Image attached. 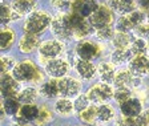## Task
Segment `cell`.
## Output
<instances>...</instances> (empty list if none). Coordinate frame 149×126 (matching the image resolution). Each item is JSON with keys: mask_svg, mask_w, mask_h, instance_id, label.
Instances as JSON below:
<instances>
[{"mask_svg": "<svg viewBox=\"0 0 149 126\" xmlns=\"http://www.w3.org/2000/svg\"><path fill=\"white\" fill-rule=\"evenodd\" d=\"M12 76L20 84H39L43 81V73L39 71L37 65L31 60H23L17 62L12 71Z\"/></svg>", "mask_w": 149, "mask_h": 126, "instance_id": "6da1fadb", "label": "cell"}, {"mask_svg": "<svg viewBox=\"0 0 149 126\" xmlns=\"http://www.w3.org/2000/svg\"><path fill=\"white\" fill-rule=\"evenodd\" d=\"M52 23V17L47 11H33L29 13L25 20L23 29L25 33H33V35H40L45 31L48 27H51Z\"/></svg>", "mask_w": 149, "mask_h": 126, "instance_id": "7a4b0ae2", "label": "cell"}, {"mask_svg": "<svg viewBox=\"0 0 149 126\" xmlns=\"http://www.w3.org/2000/svg\"><path fill=\"white\" fill-rule=\"evenodd\" d=\"M51 32L61 41H68L73 39V31H72L71 20H69V12L57 13L52 19L51 23Z\"/></svg>", "mask_w": 149, "mask_h": 126, "instance_id": "3957f363", "label": "cell"}, {"mask_svg": "<svg viewBox=\"0 0 149 126\" xmlns=\"http://www.w3.org/2000/svg\"><path fill=\"white\" fill-rule=\"evenodd\" d=\"M115 94V88L111 84L105 82H97L93 86H91V89L87 92L88 98L91 100L92 104H107L111 98H113Z\"/></svg>", "mask_w": 149, "mask_h": 126, "instance_id": "277c9868", "label": "cell"}, {"mask_svg": "<svg viewBox=\"0 0 149 126\" xmlns=\"http://www.w3.org/2000/svg\"><path fill=\"white\" fill-rule=\"evenodd\" d=\"M113 12H115V11H113L108 4H100V6L97 7V9L89 17V21H91V24H92V27L95 28V31L113 24V20H115Z\"/></svg>", "mask_w": 149, "mask_h": 126, "instance_id": "5b68a950", "label": "cell"}, {"mask_svg": "<svg viewBox=\"0 0 149 126\" xmlns=\"http://www.w3.org/2000/svg\"><path fill=\"white\" fill-rule=\"evenodd\" d=\"M41 62H43V66L45 69L47 74L51 78H56V80H60V78L65 77L71 69L69 62L65 59H61V57L52 60H41Z\"/></svg>", "mask_w": 149, "mask_h": 126, "instance_id": "8992f818", "label": "cell"}, {"mask_svg": "<svg viewBox=\"0 0 149 126\" xmlns=\"http://www.w3.org/2000/svg\"><path fill=\"white\" fill-rule=\"evenodd\" d=\"M74 53H76V57H77V59L92 61L93 59L101 56V45L95 43V41L84 39V40H80L77 43Z\"/></svg>", "mask_w": 149, "mask_h": 126, "instance_id": "52a82bcc", "label": "cell"}, {"mask_svg": "<svg viewBox=\"0 0 149 126\" xmlns=\"http://www.w3.org/2000/svg\"><path fill=\"white\" fill-rule=\"evenodd\" d=\"M39 56L40 60H52L57 59L64 52V44L61 40L56 39V40H47L43 41L39 46Z\"/></svg>", "mask_w": 149, "mask_h": 126, "instance_id": "ba28073f", "label": "cell"}, {"mask_svg": "<svg viewBox=\"0 0 149 126\" xmlns=\"http://www.w3.org/2000/svg\"><path fill=\"white\" fill-rule=\"evenodd\" d=\"M40 113V108L36 104H24L19 110V113L13 117L15 126H19L22 123H32L36 122L37 117Z\"/></svg>", "mask_w": 149, "mask_h": 126, "instance_id": "9c48e42d", "label": "cell"}, {"mask_svg": "<svg viewBox=\"0 0 149 126\" xmlns=\"http://www.w3.org/2000/svg\"><path fill=\"white\" fill-rule=\"evenodd\" d=\"M59 89H60V96L61 97H77L80 94L83 85L81 82L71 76H65L59 80Z\"/></svg>", "mask_w": 149, "mask_h": 126, "instance_id": "30bf717a", "label": "cell"}, {"mask_svg": "<svg viewBox=\"0 0 149 126\" xmlns=\"http://www.w3.org/2000/svg\"><path fill=\"white\" fill-rule=\"evenodd\" d=\"M116 88H125V89H134L140 85V77H136L129 69H121L116 72L115 81H113Z\"/></svg>", "mask_w": 149, "mask_h": 126, "instance_id": "8fae6325", "label": "cell"}, {"mask_svg": "<svg viewBox=\"0 0 149 126\" xmlns=\"http://www.w3.org/2000/svg\"><path fill=\"white\" fill-rule=\"evenodd\" d=\"M0 90H1V97L8 98V97H16L20 92V82L12 76V73H1V81H0Z\"/></svg>", "mask_w": 149, "mask_h": 126, "instance_id": "7c38bea8", "label": "cell"}, {"mask_svg": "<svg viewBox=\"0 0 149 126\" xmlns=\"http://www.w3.org/2000/svg\"><path fill=\"white\" fill-rule=\"evenodd\" d=\"M99 6L100 4L96 0H72L71 11L83 16V17L89 19L91 15L96 11Z\"/></svg>", "mask_w": 149, "mask_h": 126, "instance_id": "4fadbf2b", "label": "cell"}, {"mask_svg": "<svg viewBox=\"0 0 149 126\" xmlns=\"http://www.w3.org/2000/svg\"><path fill=\"white\" fill-rule=\"evenodd\" d=\"M74 71L79 76L85 81L93 80L97 74V66L89 60H81L77 59L74 61Z\"/></svg>", "mask_w": 149, "mask_h": 126, "instance_id": "5bb4252c", "label": "cell"}, {"mask_svg": "<svg viewBox=\"0 0 149 126\" xmlns=\"http://www.w3.org/2000/svg\"><path fill=\"white\" fill-rule=\"evenodd\" d=\"M36 7V0H13L11 4L13 12V21L22 19L23 16L29 15L35 11Z\"/></svg>", "mask_w": 149, "mask_h": 126, "instance_id": "9a60e30c", "label": "cell"}, {"mask_svg": "<svg viewBox=\"0 0 149 126\" xmlns=\"http://www.w3.org/2000/svg\"><path fill=\"white\" fill-rule=\"evenodd\" d=\"M120 111L125 117H139L143 114V102L139 97H130L120 105Z\"/></svg>", "mask_w": 149, "mask_h": 126, "instance_id": "2e32d148", "label": "cell"}, {"mask_svg": "<svg viewBox=\"0 0 149 126\" xmlns=\"http://www.w3.org/2000/svg\"><path fill=\"white\" fill-rule=\"evenodd\" d=\"M40 39L39 35L33 33H24L17 43V49L22 53H32L40 46Z\"/></svg>", "mask_w": 149, "mask_h": 126, "instance_id": "e0dca14e", "label": "cell"}, {"mask_svg": "<svg viewBox=\"0 0 149 126\" xmlns=\"http://www.w3.org/2000/svg\"><path fill=\"white\" fill-rule=\"evenodd\" d=\"M148 61H149V59L146 57V55H136L128 62V69L136 77L141 78L144 74H146V65H148Z\"/></svg>", "mask_w": 149, "mask_h": 126, "instance_id": "ac0fdd59", "label": "cell"}, {"mask_svg": "<svg viewBox=\"0 0 149 126\" xmlns=\"http://www.w3.org/2000/svg\"><path fill=\"white\" fill-rule=\"evenodd\" d=\"M39 93L43 98L47 100H53L60 94V89H59V80L56 78H49L48 81L41 82L40 88H39Z\"/></svg>", "mask_w": 149, "mask_h": 126, "instance_id": "d6986e66", "label": "cell"}, {"mask_svg": "<svg viewBox=\"0 0 149 126\" xmlns=\"http://www.w3.org/2000/svg\"><path fill=\"white\" fill-rule=\"evenodd\" d=\"M108 6L118 15H127L137 9V4L134 0H108Z\"/></svg>", "mask_w": 149, "mask_h": 126, "instance_id": "ffe728a7", "label": "cell"}, {"mask_svg": "<svg viewBox=\"0 0 149 126\" xmlns=\"http://www.w3.org/2000/svg\"><path fill=\"white\" fill-rule=\"evenodd\" d=\"M97 76H99L100 81L105 84H111L115 81L116 76V69L113 62H107L102 61L97 65Z\"/></svg>", "mask_w": 149, "mask_h": 126, "instance_id": "44dd1931", "label": "cell"}, {"mask_svg": "<svg viewBox=\"0 0 149 126\" xmlns=\"http://www.w3.org/2000/svg\"><path fill=\"white\" fill-rule=\"evenodd\" d=\"M53 110L60 117H69L74 113L73 101L68 97H60L56 100L55 105H53Z\"/></svg>", "mask_w": 149, "mask_h": 126, "instance_id": "7402d4cb", "label": "cell"}, {"mask_svg": "<svg viewBox=\"0 0 149 126\" xmlns=\"http://www.w3.org/2000/svg\"><path fill=\"white\" fill-rule=\"evenodd\" d=\"M133 57V52L130 48H115V51L111 55V62L115 65L128 64Z\"/></svg>", "mask_w": 149, "mask_h": 126, "instance_id": "603a6c76", "label": "cell"}, {"mask_svg": "<svg viewBox=\"0 0 149 126\" xmlns=\"http://www.w3.org/2000/svg\"><path fill=\"white\" fill-rule=\"evenodd\" d=\"M20 108H22V102L19 101L17 96H16V97L3 98V102H1V111H4V114H6V116L15 117L16 114L19 113Z\"/></svg>", "mask_w": 149, "mask_h": 126, "instance_id": "cb8c5ba5", "label": "cell"}, {"mask_svg": "<svg viewBox=\"0 0 149 126\" xmlns=\"http://www.w3.org/2000/svg\"><path fill=\"white\" fill-rule=\"evenodd\" d=\"M40 94L39 89H36L35 86H27L24 89H22L17 94L19 101L22 102V105L24 104H36L37 96Z\"/></svg>", "mask_w": 149, "mask_h": 126, "instance_id": "d4e9b609", "label": "cell"}, {"mask_svg": "<svg viewBox=\"0 0 149 126\" xmlns=\"http://www.w3.org/2000/svg\"><path fill=\"white\" fill-rule=\"evenodd\" d=\"M116 113L115 109L112 108V105L109 104H100L97 106V121L102 123H107L115 118Z\"/></svg>", "mask_w": 149, "mask_h": 126, "instance_id": "484cf974", "label": "cell"}, {"mask_svg": "<svg viewBox=\"0 0 149 126\" xmlns=\"http://www.w3.org/2000/svg\"><path fill=\"white\" fill-rule=\"evenodd\" d=\"M15 31H12V29H9V28H3L1 29V32H0V48H1V51H7L11 48V45L13 44V41H15Z\"/></svg>", "mask_w": 149, "mask_h": 126, "instance_id": "4316f807", "label": "cell"}, {"mask_svg": "<svg viewBox=\"0 0 149 126\" xmlns=\"http://www.w3.org/2000/svg\"><path fill=\"white\" fill-rule=\"evenodd\" d=\"M132 37L127 32H117L116 31L115 37L112 39V45L115 48H130Z\"/></svg>", "mask_w": 149, "mask_h": 126, "instance_id": "83f0119b", "label": "cell"}, {"mask_svg": "<svg viewBox=\"0 0 149 126\" xmlns=\"http://www.w3.org/2000/svg\"><path fill=\"white\" fill-rule=\"evenodd\" d=\"M79 118H80L84 123L92 125V123L97 120V105L96 104H91L85 110L81 111V113L79 114Z\"/></svg>", "mask_w": 149, "mask_h": 126, "instance_id": "f1b7e54d", "label": "cell"}, {"mask_svg": "<svg viewBox=\"0 0 149 126\" xmlns=\"http://www.w3.org/2000/svg\"><path fill=\"white\" fill-rule=\"evenodd\" d=\"M130 51L133 52V56L136 55H146L148 53V44L141 37H134L130 44Z\"/></svg>", "mask_w": 149, "mask_h": 126, "instance_id": "f546056e", "label": "cell"}, {"mask_svg": "<svg viewBox=\"0 0 149 126\" xmlns=\"http://www.w3.org/2000/svg\"><path fill=\"white\" fill-rule=\"evenodd\" d=\"M115 28L117 32H127V33H129L130 31H134V28L132 25V23H130V19L128 15H121L117 19V21H116Z\"/></svg>", "mask_w": 149, "mask_h": 126, "instance_id": "4dcf8cb0", "label": "cell"}, {"mask_svg": "<svg viewBox=\"0 0 149 126\" xmlns=\"http://www.w3.org/2000/svg\"><path fill=\"white\" fill-rule=\"evenodd\" d=\"M95 32H96V37L100 41H112V39L116 35V28L113 25H108V27L96 29Z\"/></svg>", "mask_w": 149, "mask_h": 126, "instance_id": "1f68e13d", "label": "cell"}, {"mask_svg": "<svg viewBox=\"0 0 149 126\" xmlns=\"http://www.w3.org/2000/svg\"><path fill=\"white\" fill-rule=\"evenodd\" d=\"M49 4L53 11H56L57 13H67L71 12L72 0H51Z\"/></svg>", "mask_w": 149, "mask_h": 126, "instance_id": "d6a6232c", "label": "cell"}, {"mask_svg": "<svg viewBox=\"0 0 149 126\" xmlns=\"http://www.w3.org/2000/svg\"><path fill=\"white\" fill-rule=\"evenodd\" d=\"M92 104L91 100L88 98L87 94H79L77 97H74L73 100V106H74V113L76 114H80L81 111H84L85 109Z\"/></svg>", "mask_w": 149, "mask_h": 126, "instance_id": "836d02e7", "label": "cell"}, {"mask_svg": "<svg viewBox=\"0 0 149 126\" xmlns=\"http://www.w3.org/2000/svg\"><path fill=\"white\" fill-rule=\"evenodd\" d=\"M16 66V61L13 59L12 56H8V55H3L1 59H0V71L1 73H9L12 72Z\"/></svg>", "mask_w": 149, "mask_h": 126, "instance_id": "e575fe53", "label": "cell"}, {"mask_svg": "<svg viewBox=\"0 0 149 126\" xmlns=\"http://www.w3.org/2000/svg\"><path fill=\"white\" fill-rule=\"evenodd\" d=\"M53 116L51 113V110L48 109V106H41L40 108V113H39V117L36 120V125L37 126H45L53 120Z\"/></svg>", "mask_w": 149, "mask_h": 126, "instance_id": "d590c367", "label": "cell"}, {"mask_svg": "<svg viewBox=\"0 0 149 126\" xmlns=\"http://www.w3.org/2000/svg\"><path fill=\"white\" fill-rule=\"evenodd\" d=\"M132 97V90L125 89V88H116L115 94H113V100L117 102L118 105H121L123 102H125L128 98Z\"/></svg>", "mask_w": 149, "mask_h": 126, "instance_id": "8d00e7d4", "label": "cell"}, {"mask_svg": "<svg viewBox=\"0 0 149 126\" xmlns=\"http://www.w3.org/2000/svg\"><path fill=\"white\" fill-rule=\"evenodd\" d=\"M1 25H8L9 23L13 20V12H12V8L9 6H6V4H1Z\"/></svg>", "mask_w": 149, "mask_h": 126, "instance_id": "74e56055", "label": "cell"}, {"mask_svg": "<svg viewBox=\"0 0 149 126\" xmlns=\"http://www.w3.org/2000/svg\"><path fill=\"white\" fill-rule=\"evenodd\" d=\"M134 35H136V37H141V39H144L146 41V44H148V53H149V23H145V24L137 27L134 29Z\"/></svg>", "mask_w": 149, "mask_h": 126, "instance_id": "f35d334b", "label": "cell"}, {"mask_svg": "<svg viewBox=\"0 0 149 126\" xmlns=\"http://www.w3.org/2000/svg\"><path fill=\"white\" fill-rule=\"evenodd\" d=\"M144 117H145V121H146V123H148V126H149V109L146 111H144Z\"/></svg>", "mask_w": 149, "mask_h": 126, "instance_id": "ab89813d", "label": "cell"}, {"mask_svg": "<svg viewBox=\"0 0 149 126\" xmlns=\"http://www.w3.org/2000/svg\"><path fill=\"white\" fill-rule=\"evenodd\" d=\"M136 126H148V123L146 122H140V123H137Z\"/></svg>", "mask_w": 149, "mask_h": 126, "instance_id": "60d3db41", "label": "cell"}, {"mask_svg": "<svg viewBox=\"0 0 149 126\" xmlns=\"http://www.w3.org/2000/svg\"><path fill=\"white\" fill-rule=\"evenodd\" d=\"M146 76H149V61H148V65H146Z\"/></svg>", "mask_w": 149, "mask_h": 126, "instance_id": "b9f144b4", "label": "cell"}, {"mask_svg": "<svg viewBox=\"0 0 149 126\" xmlns=\"http://www.w3.org/2000/svg\"><path fill=\"white\" fill-rule=\"evenodd\" d=\"M19 126H32L31 123H22V125H19Z\"/></svg>", "mask_w": 149, "mask_h": 126, "instance_id": "7bdbcfd3", "label": "cell"}, {"mask_svg": "<svg viewBox=\"0 0 149 126\" xmlns=\"http://www.w3.org/2000/svg\"><path fill=\"white\" fill-rule=\"evenodd\" d=\"M146 15H148V23H149V11H148V12H146Z\"/></svg>", "mask_w": 149, "mask_h": 126, "instance_id": "ee69618b", "label": "cell"}, {"mask_svg": "<svg viewBox=\"0 0 149 126\" xmlns=\"http://www.w3.org/2000/svg\"><path fill=\"white\" fill-rule=\"evenodd\" d=\"M83 126H93V125H88V123H87V125H83Z\"/></svg>", "mask_w": 149, "mask_h": 126, "instance_id": "f6af8a7d", "label": "cell"}]
</instances>
